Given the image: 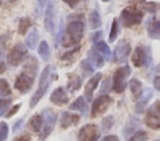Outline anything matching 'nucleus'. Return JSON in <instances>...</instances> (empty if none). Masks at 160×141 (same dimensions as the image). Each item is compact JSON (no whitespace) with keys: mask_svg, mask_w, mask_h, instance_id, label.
I'll use <instances>...</instances> for the list:
<instances>
[{"mask_svg":"<svg viewBox=\"0 0 160 141\" xmlns=\"http://www.w3.org/2000/svg\"><path fill=\"white\" fill-rule=\"evenodd\" d=\"M24 61L25 62L22 66V72L18 75L14 82V87L22 94L28 92L31 89L38 74V60L35 56H29Z\"/></svg>","mask_w":160,"mask_h":141,"instance_id":"nucleus-1","label":"nucleus"},{"mask_svg":"<svg viewBox=\"0 0 160 141\" xmlns=\"http://www.w3.org/2000/svg\"><path fill=\"white\" fill-rule=\"evenodd\" d=\"M85 31V24L82 20V16H69V24L65 27V31L62 34L61 45L64 47H71L74 45H78L80 40L82 39Z\"/></svg>","mask_w":160,"mask_h":141,"instance_id":"nucleus-2","label":"nucleus"},{"mask_svg":"<svg viewBox=\"0 0 160 141\" xmlns=\"http://www.w3.org/2000/svg\"><path fill=\"white\" fill-rule=\"evenodd\" d=\"M51 66L50 65H48V66H45L44 67V70L41 71V74H40V80H39V87H38V90L34 92V95L31 96V99H30V107H35L36 106V104L41 100V97L45 95V92H46V90H48V87H49V85H50V82H51Z\"/></svg>","mask_w":160,"mask_h":141,"instance_id":"nucleus-3","label":"nucleus"},{"mask_svg":"<svg viewBox=\"0 0 160 141\" xmlns=\"http://www.w3.org/2000/svg\"><path fill=\"white\" fill-rule=\"evenodd\" d=\"M130 74H131V69L129 65H124L115 71L114 77H112V90L115 92L120 94L125 90V87L128 85L126 80L130 76Z\"/></svg>","mask_w":160,"mask_h":141,"instance_id":"nucleus-4","label":"nucleus"},{"mask_svg":"<svg viewBox=\"0 0 160 141\" xmlns=\"http://www.w3.org/2000/svg\"><path fill=\"white\" fill-rule=\"evenodd\" d=\"M26 57H28V47H26L22 42H18V44H15V45L11 47V50L9 51L6 60H8L9 65H11V66H18V65H20L21 62H24V60H25Z\"/></svg>","mask_w":160,"mask_h":141,"instance_id":"nucleus-5","label":"nucleus"},{"mask_svg":"<svg viewBox=\"0 0 160 141\" xmlns=\"http://www.w3.org/2000/svg\"><path fill=\"white\" fill-rule=\"evenodd\" d=\"M41 115H42V126L40 130V140L44 141L54 130L56 122V114L50 109H45Z\"/></svg>","mask_w":160,"mask_h":141,"instance_id":"nucleus-6","label":"nucleus"},{"mask_svg":"<svg viewBox=\"0 0 160 141\" xmlns=\"http://www.w3.org/2000/svg\"><path fill=\"white\" fill-rule=\"evenodd\" d=\"M144 12L135 7H125L121 11V22L126 27H131L142 21Z\"/></svg>","mask_w":160,"mask_h":141,"instance_id":"nucleus-7","label":"nucleus"},{"mask_svg":"<svg viewBox=\"0 0 160 141\" xmlns=\"http://www.w3.org/2000/svg\"><path fill=\"white\" fill-rule=\"evenodd\" d=\"M111 102H112V99L108 95H100L99 97H96L91 105V111H90L91 117H98V116L102 115L108 110V107Z\"/></svg>","mask_w":160,"mask_h":141,"instance_id":"nucleus-8","label":"nucleus"},{"mask_svg":"<svg viewBox=\"0 0 160 141\" xmlns=\"http://www.w3.org/2000/svg\"><path fill=\"white\" fill-rule=\"evenodd\" d=\"M159 106H160V102L155 101L150 106V109L146 114V117H145L146 125L152 130H159L160 129V107Z\"/></svg>","mask_w":160,"mask_h":141,"instance_id":"nucleus-9","label":"nucleus"},{"mask_svg":"<svg viewBox=\"0 0 160 141\" xmlns=\"http://www.w3.org/2000/svg\"><path fill=\"white\" fill-rule=\"evenodd\" d=\"M100 136V129L95 124H88L79 131V141H98Z\"/></svg>","mask_w":160,"mask_h":141,"instance_id":"nucleus-10","label":"nucleus"},{"mask_svg":"<svg viewBox=\"0 0 160 141\" xmlns=\"http://www.w3.org/2000/svg\"><path fill=\"white\" fill-rule=\"evenodd\" d=\"M131 61H132L134 66H136V67H142L144 65H146L149 62V52H148V49L145 46H142V45H138L135 47V50H134Z\"/></svg>","mask_w":160,"mask_h":141,"instance_id":"nucleus-11","label":"nucleus"},{"mask_svg":"<svg viewBox=\"0 0 160 141\" xmlns=\"http://www.w3.org/2000/svg\"><path fill=\"white\" fill-rule=\"evenodd\" d=\"M130 42L126 40H120V42L116 45L115 50H114V61L115 62H122L128 59V56L130 55Z\"/></svg>","mask_w":160,"mask_h":141,"instance_id":"nucleus-12","label":"nucleus"},{"mask_svg":"<svg viewBox=\"0 0 160 141\" xmlns=\"http://www.w3.org/2000/svg\"><path fill=\"white\" fill-rule=\"evenodd\" d=\"M54 19H55V5H54V0H49L48 5H46V10H45V19H44V24H45V30L49 32L54 31L55 24H54Z\"/></svg>","mask_w":160,"mask_h":141,"instance_id":"nucleus-13","label":"nucleus"},{"mask_svg":"<svg viewBox=\"0 0 160 141\" xmlns=\"http://www.w3.org/2000/svg\"><path fill=\"white\" fill-rule=\"evenodd\" d=\"M101 77H102L101 72H96V74H95L92 77H90V80L86 82V85H85V91H84V94H85V96H84V97H85V100L90 101V100L92 99L94 91H95V89H96L98 84L100 82Z\"/></svg>","mask_w":160,"mask_h":141,"instance_id":"nucleus-14","label":"nucleus"},{"mask_svg":"<svg viewBox=\"0 0 160 141\" xmlns=\"http://www.w3.org/2000/svg\"><path fill=\"white\" fill-rule=\"evenodd\" d=\"M152 96H154L152 90L146 89L145 91H142V94L140 95V97H139L138 101H136V105H135V112H136V114H141V112L145 110V107L148 106L149 101L152 99Z\"/></svg>","mask_w":160,"mask_h":141,"instance_id":"nucleus-15","label":"nucleus"},{"mask_svg":"<svg viewBox=\"0 0 160 141\" xmlns=\"http://www.w3.org/2000/svg\"><path fill=\"white\" fill-rule=\"evenodd\" d=\"M50 101L56 105V106H62L65 105L68 101H69V97H68V94L65 92L64 87H58L52 91V94L50 95Z\"/></svg>","mask_w":160,"mask_h":141,"instance_id":"nucleus-16","label":"nucleus"},{"mask_svg":"<svg viewBox=\"0 0 160 141\" xmlns=\"http://www.w3.org/2000/svg\"><path fill=\"white\" fill-rule=\"evenodd\" d=\"M88 60H89V62H90L92 66H95V67H102L104 64H105V60H104L102 55L96 50L95 46H92V47L88 51Z\"/></svg>","mask_w":160,"mask_h":141,"instance_id":"nucleus-17","label":"nucleus"},{"mask_svg":"<svg viewBox=\"0 0 160 141\" xmlns=\"http://www.w3.org/2000/svg\"><path fill=\"white\" fill-rule=\"evenodd\" d=\"M80 120V116L76 114H71L70 111H64L60 117V126L62 129H66L71 125H76Z\"/></svg>","mask_w":160,"mask_h":141,"instance_id":"nucleus-18","label":"nucleus"},{"mask_svg":"<svg viewBox=\"0 0 160 141\" xmlns=\"http://www.w3.org/2000/svg\"><path fill=\"white\" fill-rule=\"evenodd\" d=\"M70 110H76L79 111L81 115H85L88 112V104H86V100L84 96H79L76 97L69 106Z\"/></svg>","mask_w":160,"mask_h":141,"instance_id":"nucleus-19","label":"nucleus"},{"mask_svg":"<svg viewBox=\"0 0 160 141\" xmlns=\"http://www.w3.org/2000/svg\"><path fill=\"white\" fill-rule=\"evenodd\" d=\"M42 126V115L41 114H35L30 117L29 122H28V127L29 130H31L32 132H40Z\"/></svg>","mask_w":160,"mask_h":141,"instance_id":"nucleus-20","label":"nucleus"},{"mask_svg":"<svg viewBox=\"0 0 160 141\" xmlns=\"http://www.w3.org/2000/svg\"><path fill=\"white\" fill-rule=\"evenodd\" d=\"M148 35L151 39H159L160 36V21L155 17L151 19V21L148 24Z\"/></svg>","mask_w":160,"mask_h":141,"instance_id":"nucleus-21","label":"nucleus"},{"mask_svg":"<svg viewBox=\"0 0 160 141\" xmlns=\"http://www.w3.org/2000/svg\"><path fill=\"white\" fill-rule=\"evenodd\" d=\"M129 87H130V91H131L134 99L138 100L140 97V95L142 94V85H141V82L138 79H131L130 82H129Z\"/></svg>","mask_w":160,"mask_h":141,"instance_id":"nucleus-22","label":"nucleus"},{"mask_svg":"<svg viewBox=\"0 0 160 141\" xmlns=\"http://www.w3.org/2000/svg\"><path fill=\"white\" fill-rule=\"evenodd\" d=\"M38 40H39V34H38V30L34 27L30 30V32L26 36V46L30 50H34L38 45Z\"/></svg>","mask_w":160,"mask_h":141,"instance_id":"nucleus-23","label":"nucleus"},{"mask_svg":"<svg viewBox=\"0 0 160 141\" xmlns=\"http://www.w3.org/2000/svg\"><path fill=\"white\" fill-rule=\"evenodd\" d=\"M139 126H140V121H139V119L131 116V117L129 119V121H128L125 129H124V135H125L126 137H129V136L136 130V127H139Z\"/></svg>","mask_w":160,"mask_h":141,"instance_id":"nucleus-24","label":"nucleus"},{"mask_svg":"<svg viewBox=\"0 0 160 141\" xmlns=\"http://www.w3.org/2000/svg\"><path fill=\"white\" fill-rule=\"evenodd\" d=\"M95 47H96V50L102 55V57H104V60H109L110 61V59H111V51H110V47L108 46V44L106 42H104V41H98L96 44H95Z\"/></svg>","mask_w":160,"mask_h":141,"instance_id":"nucleus-25","label":"nucleus"},{"mask_svg":"<svg viewBox=\"0 0 160 141\" xmlns=\"http://www.w3.org/2000/svg\"><path fill=\"white\" fill-rule=\"evenodd\" d=\"M81 86V77L76 74H71L69 75V81H68V89L70 92L76 91L79 87Z\"/></svg>","mask_w":160,"mask_h":141,"instance_id":"nucleus-26","label":"nucleus"},{"mask_svg":"<svg viewBox=\"0 0 160 141\" xmlns=\"http://www.w3.org/2000/svg\"><path fill=\"white\" fill-rule=\"evenodd\" d=\"M38 54L40 55V57L42 60H45V61L49 60V57H50V47H49V45H48V42L45 40H42L40 42V45L38 47Z\"/></svg>","mask_w":160,"mask_h":141,"instance_id":"nucleus-27","label":"nucleus"},{"mask_svg":"<svg viewBox=\"0 0 160 141\" xmlns=\"http://www.w3.org/2000/svg\"><path fill=\"white\" fill-rule=\"evenodd\" d=\"M89 22H90V27L92 30L95 29H99L101 26V19H100V15L96 10H92L90 12V16H89Z\"/></svg>","mask_w":160,"mask_h":141,"instance_id":"nucleus-28","label":"nucleus"},{"mask_svg":"<svg viewBox=\"0 0 160 141\" xmlns=\"http://www.w3.org/2000/svg\"><path fill=\"white\" fill-rule=\"evenodd\" d=\"M114 124H115V119H114V116H106V117H104L102 119V121H101V129H100V132L101 131H109L110 129H112V126H114Z\"/></svg>","mask_w":160,"mask_h":141,"instance_id":"nucleus-29","label":"nucleus"},{"mask_svg":"<svg viewBox=\"0 0 160 141\" xmlns=\"http://www.w3.org/2000/svg\"><path fill=\"white\" fill-rule=\"evenodd\" d=\"M30 26H31V20L29 17H21L19 20V34L20 35L26 34V31Z\"/></svg>","mask_w":160,"mask_h":141,"instance_id":"nucleus-30","label":"nucleus"},{"mask_svg":"<svg viewBox=\"0 0 160 141\" xmlns=\"http://www.w3.org/2000/svg\"><path fill=\"white\" fill-rule=\"evenodd\" d=\"M118 34H119V22H118V19H114L112 20V24H111V27H110V34H109V41L110 42H114L118 37Z\"/></svg>","mask_w":160,"mask_h":141,"instance_id":"nucleus-31","label":"nucleus"},{"mask_svg":"<svg viewBox=\"0 0 160 141\" xmlns=\"http://www.w3.org/2000/svg\"><path fill=\"white\" fill-rule=\"evenodd\" d=\"M80 69H81L84 76H90L94 72V66L89 62V60H82L80 62Z\"/></svg>","mask_w":160,"mask_h":141,"instance_id":"nucleus-32","label":"nucleus"},{"mask_svg":"<svg viewBox=\"0 0 160 141\" xmlns=\"http://www.w3.org/2000/svg\"><path fill=\"white\" fill-rule=\"evenodd\" d=\"M10 95H11V90L8 81L4 79H0V97H6Z\"/></svg>","mask_w":160,"mask_h":141,"instance_id":"nucleus-33","label":"nucleus"},{"mask_svg":"<svg viewBox=\"0 0 160 141\" xmlns=\"http://www.w3.org/2000/svg\"><path fill=\"white\" fill-rule=\"evenodd\" d=\"M146 140H148V134L145 131H142V130H139L128 141H146Z\"/></svg>","mask_w":160,"mask_h":141,"instance_id":"nucleus-34","label":"nucleus"},{"mask_svg":"<svg viewBox=\"0 0 160 141\" xmlns=\"http://www.w3.org/2000/svg\"><path fill=\"white\" fill-rule=\"evenodd\" d=\"M8 134H9V126L5 121H1L0 122V141H6Z\"/></svg>","mask_w":160,"mask_h":141,"instance_id":"nucleus-35","label":"nucleus"},{"mask_svg":"<svg viewBox=\"0 0 160 141\" xmlns=\"http://www.w3.org/2000/svg\"><path fill=\"white\" fill-rule=\"evenodd\" d=\"M79 51H80V46H76L75 49H72V50L68 51L66 54H64L61 56V60H74V57L78 55Z\"/></svg>","mask_w":160,"mask_h":141,"instance_id":"nucleus-36","label":"nucleus"},{"mask_svg":"<svg viewBox=\"0 0 160 141\" xmlns=\"http://www.w3.org/2000/svg\"><path fill=\"white\" fill-rule=\"evenodd\" d=\"M10 104H11V100L0 97V116H1V115H4V112H5V111H6V109L10 106Z\"/></svg>","mask_w":160,"mask_h":141,"instance_id":"nucleus-37","label":"nucleus"},{"mask_svg":"<svg viewBox=\"0 0 160 141\" xmlns=\"http://www.w3.org/2000/svg\"><path fill=\"white\" fill-rule=\"evenodd\" d=\"M22 126H24V119L18 120V121L14 124V126H12V132H14V134L19 132V130H21V129H22Z\"/></svg>","mask_w":160,"mask_h":141,"instance_id":"nucleus-38","label":"nucleus"},{"mask_svg":"<svg viewBox=\"0 0 160 141\" xmlns=\"http://www.w3.org/2000/svg\"><path fill=\"white\" fill-rule=\"evenodd\" d=\"M101 37H102V31H101V30H99V31H96L95 34H92V35H91V41H92L94 44H96L98 41H100V40H101Z\"/></svg>","mask_w":160,"mask_h":141,"instance_id":"nucleus-39","label":"nucleus"},{"mask_svg":"<svg viewBox=\"0 0 160 141\" xmlns=\"http://www.w3.org/2000/svg\"><path fill=\"white\" fill-rule=\"evenodd\" d=\"M6 70V64H5V57H4V54L0 51V74L5 72Z\"/></svg>","mask_w":160,"mask_h":141,"instance_id":"nucleus-40","label":"nucleus"},{"mask_svg":"<svg viewBox=\"0 0 160 141\" xmlns=\"http://www.w3.org/2000/svg\"><path fill=\"white\" fill-rule=\"evenodd\" d=\"M46 0H38V4H36V14L40 15L42 12V9H44V5H45Z\"/></svg>","mask_w":160,"mask_h":141,"instance_id":"nucleus-41","label":"nucleus"},{"mask_svg":"<svg viewBox=\"0 0 160 141\" xmlns=\"http://www.w3.org/2000/svg\"><path fill=\"white\" fill-rule=\"evenodd\" d=\"M101 141H120V140H119V137L116 135H108V136L102 137Z\"/></svg>","mask_w":160,"mask_h":141,"instance_id":"nucleus-42","label":"nucleus"},{"mask_svg":"<svg viewBox=\"0 0 160 141\" xmlns=\"http://www.w3.org/2000/svg\"><path fill=\"white\" fill-rule=\"evenodd\" d=\"M145 9H148L149 11L154 12L156 10V4L155 2H150V4H145Z\"/></svg>","mask_w":160,"mask_h":141,"instance_id":"nucleus-43","label":"nucleus"},{"mask_svg":"<svg viewBox=\"0 0 160 141\" xmlns=\"http://www.w3.org/2000/svg\"><path fill=\"white\" fill-rule=\"evenodd\" d=\"M62 1H64V2H66L70 7H75V6L79 4V1H80V0H62Z\"/></svg>","mask_w":160,"mask_h":141,"instance_id":"nucleus-44","label":"nucleus"},{"mask_svg":"<svg viewBox=\"0 0 160 141\" xmlns=\"http://www.w3.org/2000/svg\"><path fill=\"white\" fill-rule=\"evenodd\" d=\"M20 107H21V104H18V105H15V106L12 107V110L8 112V117H10V116H12V115H14V114H15V112H16V111H18V110L20 109Z\"/></svg>","mask_w":160,"mask_h":141,"instance_id":"nucleus-45","label":"nucleus"},{"mask_svg":"<svg viewBox=\"0 0 160 141\" xmlns=\"http://www.w3.org/2000/svg\"><path fill=\"white\" fill-rule=\"evenodd\" d=\"M154 87L156 90H160V77H159V75H156L154 77Z\"/></svg>","mask_w":160,"mask_h":141,"instance_id":"nucleus-46","label":"nucleus"},{"mask_svg":"<svg viewBox=\"0 0 160 141\" xmlns=\"http://www.w3.org/2000/svg\"><path fill=\"white\" fill-rule=\"evenodd\" d=\"M15 141H30V136L29 135H22L15 139Z\"/></svg>","mask_w":160,"mask_h":141,"instance_id":"nucleus-47","label":"nucleus"},{"mask_svg":"<svg viewBox=\"0 0 160 141\" xmlns=\"http://www.w3.org/2000/svg\"><path fill=\"white\" fill-rule=\"evenodd\" d=\"M104 2H108V1H111V0H102Z\"/></svg>","mask_w":160,"mask_h":141,"instance_id":"nucleus-48","label":"nucleus"}]
</instances>
